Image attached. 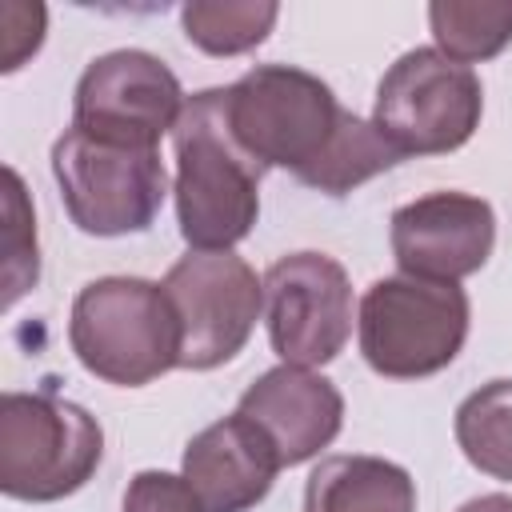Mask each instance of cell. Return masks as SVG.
I'll return each mask as SVG.
<instances>
[{"label":"cell","instance_id":"8","mask_svg":"<svg viewBox=\"0 0 512 512\" xmlns=\"http://www.w3.org/2000/svg\"><path fill=\"white\" fill-rule=\"evenodd\" d=\"M160 284L180 320V368L192 372L228 364L264 308V280L236 252H188Z\"/></svg>","mask_w":512,"mask_h":512},{"label":"cell","instance_id":"17","mask_svg":"<svg viewBox=\"0 0 512 512\" xmlns=\"http://www.w3.org/2000/svg\"><path fill=\"white\" fill-rule=\"evenodd\" d=\"M280 8L272 0H192L180 8L184 36L208 56H240L264 44Z\"/></svg>","mask_w":512,"mask_h":512},{"label":"cell","instance_id":"11","mask_svg":"<svg viewBox=\"0 0 512 512\" xmlns=\"http://www.w3.org/2000/svg\"><path fill=\"white\" fill-rule=\"evenodd\" d=\"M392 256L404 276L460 284L496 248V212L472 192H428L392 212Z\"/></svg>","mask_w":512,"mask_h":512},{"label":"cell","instance_id":"19","mask_svg":"<svg viewBox=\"0 0 512 512\" xmlns=\"http://www.w3.org/2000/svg\"><path fill=\"white\" fill-rule=\"evenodd\" d=\"M124 512H204V504L184 476L148 468L128 480Z\"/></svg>","mask_w":512,"mask_h":512},{"label":"cell","instance_id":"12","mask_svg":"<svg viewBox=\"0 0 512 512\" xmlns=\"http://www.w3.org/2000/svg\"><path fill=\"white\" fill-rule=\"evenodd\" d=\"M236 412L264 428L284 468L320 456V448H328L344 428L340 388L328 376L300 364H276L264 376H256L244 388Z\"/></svg>","mask_w":512,"mask_h":512},{"label":"cell","instance_id":"21","mask_svg":"<svg viewBox=\"0 0 512 512\" xmlns=\"http://www.w3.org/2000/svg\"><path fill=\"white\" fill-rule=\"evenodd\" d=\"M456 512H512V496H504V492H488V496H476V500L460 504Z\"/></svg>","mask_w":512,"mask_h":512},{"label":"cell","instance_id":"7","mask_svg":"<svg viewBox=\"0 0 512 512\" xmlns=\"http://www.w3.org/2000/svg\"><path fill=\"white\" fill-rule=\"evenodd\" d=\"M484 112L480 76L436 48L404 52L376 84L372 124L400 156H440L472 140Z\"/></svg>","mask_w":512,"mask_h":512},{"label":"cell","instance_id":"18","mask_svg":"<svg viewBox=\"0 0 512 512\" xmlns=\"http://www.w3.org/2000/svg\"><path fill=\"white\" fill-rule=\"evenodd\" d=\"M4 304L12 308L28 288L40 280V252H36V216L24 196V180L16 168H4Z\"/></svg>","mask_w":512,"mask_h":512},{"label":"cell","instance_id":"3","mask_svg":"<svg viewBox=\"0 0 512 512\" xmlns=\"http://www.w3.org/2000/svg\"><path fill=\"white\" fill-rule=\"evenodd\" d=\"M68 344L76 360L120 388H144L180 368V320L164 284L100 276L72 300Z\"/></svg>","mask_w":512,"mask_h":512},{"label":"cell","instance_id":"6","mask_svg":"<svg viewBox=\"0 0 512 512\" xmlns=\"http://www.w3.org/2000/svg\"><path fill=\"white\" fill-rule=\"evenodd\" d=\"M52 176L72 224L88 236H128L152 228L168 196L156 148H136L68 128L52 144Z\"/></svg>","mask_w":512,"mask_h":512},{"label":"cell","instance_id":"1","mask_svg":"<svg viewBox=\"0 0 512 512\" xmlns=\"http://www.w3.org/2000/svg\"><path fill=\"white\" fill-rule=\"evenodd\" d=\"M176 220L192 252H232L260 216L264 168L240 148L224 116V88L188 96L176 128Z\"/></svg>","mask_w":512,"mask_h":512},{"label":"cell","instance_id":"15","mask_svg":"<svg viewBox=\"0 0 512 512\" xmlns=\"http://www.w3.org/2000/svg\"><path fill=\"white\" fill-rule=\"evenodd\" d=\"M456 444L484 476L512 480V380H488L460 400Z\"/></svg>","mask_w":512,"mask_h":512},{"label":"cell","instance_id":"10","mask_svg":"<svg viewBox=\"0 0 512 512\" xmlns=\"http://www.w3.org/2000/svg\"><path fill=\"white\" fill-rule=\"evenodd\" d=\"M184 88L176 72L140 48H116L96 56L72 92V128L136 148H156L184 112Z\"/></svg>","mask_w":512,"mask_h":512},{"label":"cell","instance_id":"14","mask_svg":"<svg viewBox=\"0 0 512 512\" xmlns=\"http://www.w3.org/2000/svg\"><path fill=\"white\" fill-rule=\"evenodd\" d=\"M304 512H416V484L384 456H328L304 484Z\"/></svg>","mask_w":512,"mask_h":512},{"label":"cell","instance_id":"4","mask_svg":"<svg viewBox=\"0 0 512 512\" xmlns=\"http://www.w3.org/2000/svg\"><path fill=\"white\" fill-rule=\"evenodd\" d=\"M104 460L100 420L56 396L4 392L0 396V492L28 504H52L80 492Z\"/></svg>","mask_w":512,"mask_h":512},{"label":"cell","instance_id":"5","mask_svg":"<svg viewBox=\"0 0 512 512\" xmlns=\"http://www.w3.org/2000/svg\"><path fill=\"white\" fill-rule=\"evenodd\" d=\"M468 292L444 280L384 276L356 316L360 352L372 372L392 380H420L448 368L468 340Z\"/></svg>","mask_w":512,"mask_h":512},{"label":"cell","instance_id":"13","mask_svg":"<svg viewBox=\"0 0 512 512\" xmlns=\"http://www.w3.org/2000/svg\"><path fill=\"white\" fill-rule=\"evenodd\" d=\"M280 468V452L264 428L232 412L188 440L180 476L192 484L204 512H248L272 492Z\"/></svg>","mask_w":512,"mask_h":512},{"label":"cell","instance_id":"2","mask_svg":"<svg viewBox=\"0 0 512 512\" xmlns=\"http://www.w3.org/2000/svg\"><path fill=\"white\" fill-rule=\"evenodd\" d=\"M224 116L264 172L288 168L304 184L328 160L352 112L320 76L292 64H256L224 88Z\"/></svg>","mask_w":512,"mask_h":512},{"label":"cell","instance_id":"16","mask_svg":"<svg viewBox=\"0 0 512 512\" xmlns=\"http://www.w3.org/2000/svg\"><path fill=\"white\" fill-rule=\"evenodd\" d=\"M428 28L436 52L456 64H480L508 48L512 40V4L496 0H432Z\"/></svg>","mask_w":512,"mask_h":512},{"label":"cell","instance_id":"20","mask_svg":"<svg viewBox=\"0 0 512 512\" xmlns=\"http://www.w3.org/2000/svg\"><path fill=\"white\" fill-rule=\"evenodd\" d=\"M44 20H48V12L40 4L8 0L0 8V28H4V36H0V48H4L0 68L4 72H16L28 56H36V48L44 44Z\"/></svg>","mask_w":512,"mask_h":512},{"label":"cell","instance_id":"9","mask_svg":"<svg viewBox=\"0 0 512 512\" xmlns=\"http://www.w3.org/2000/svg\"><path fill=\"white\" fill-rule=\"evenodd\" d=\"M264 324L284 364L316 368L344 352L352 336V284L324 252L280 256L264 272Z\"/></svg>","mask_w":512,"mask_h":512}]
</instances>
